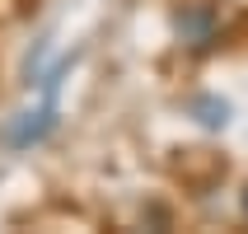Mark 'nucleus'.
Returning a JSON list of instances; mask_svg holds the SVG:
<instances>
[{"mask_svg": "<svg viewBox=\"0 0 248 234\" xmlns=\"http://www.w3.org/2000/svg\"><path fill=\"white\" fill-rule=\"evenodd\" d=\"M244 216H248V187H244Z\"/></svg>", "mask_w": 248, "mask_h": 234, "instance_id": "nucleus-3", "label": "nucleus"}, {"mask_svg": "<svg viewBox=\"0 0 248 234\" xmlns=\"http://www.w3.org/2000/svg\"><path fill=\"white\" fill-rule=\"evenodd\" d=\"M178 38L187 42L192 52L216 47V38H220V19H216V10H211V5H183V14H178Z\"/></svg>", "mask_w": 248, "mask_h": 234, "instance_id": "nucleus-2", "label": "nucleus"}, {"mask_svg": "<svg viewBox=\"0 0 248 234\" xmlns=\"http://www.w3.org/2000/svg\"><path fill=\"white\" fill-rule=\"evenodd\" d=\"M56 80H61V70L47 75V84H42V103L24 108V112L10 122V145L28 150V145H38V140L52 136V126H56Z\"/></svg>", "mask_w": 248, "mask_h": 234, "instance_id": "nucleus-1", "label": "nucleus"}]
</instances>
